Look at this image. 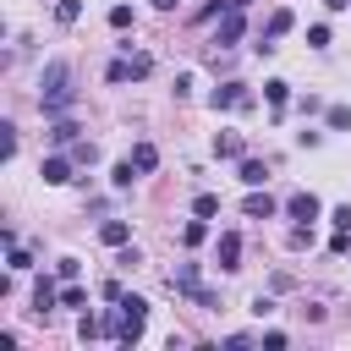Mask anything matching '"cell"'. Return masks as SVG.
<instances>
[{
  "mask_svg": "<svg viewBox=\"0 0 351 351\" xmlns=\"http://www.w3.org/2000/svg\"><path fill=\"white\" fill-rule=\"evenodd\" d=\"M77 104V88H71V66L66 60H49L44 66V77H38V110L55 121V115H66Z\"/></svg>",
  "mask_w": 351,
  "mask_h": 351,
  "instance_id": "obj_1",
  "label": "cell"
},
{
  "mask_svg": "<svg viewBox=\"0 0 351 351\" xmlns=\"http://www.w3.org/2000/svg\"><path fill=\"white\" fill-rule=\"evenodd\" d=\"M165 285H170L176 296H192L197 307H214V302H219V296H214V291H208V285L197 280V263H176V269L165 274Z\"/></svg>",
  "mask_w": 351,
  "mask_h": 351,
  "instance_id": "obj_2",
  "label": "cell"
},
{
  "mask_svg": "<svg viewBox=\"0 0 351 351\" xmlns=\"http://www.w3.org/2000/svg\"><path fill=\"white\" fill-rule=\"evenodd\" d=\"M241 33H247V22H241V11H236V5L214 16V49H230V44H236Z\"/></svg>",
  "mask_w": 351,
  "mask_h": 351,
  "instance_id": "obj_3",
  "label": "cell"
},
{
  "mask_svg": "<svg viewBox=\"0 0 351 351\" xmlns=\"http://www.w3.org/2000/svg\"><path fill=\"white\" fill-rule=\"evenodd\" d=\"M208 104H214V110H252V93H247L241 82H219V88L208 93Z\"/></svg>",
  "mask_w": 351,
  "mask_h": 351,
  "instance_id": "obj_4",
  "label": "cell"
},
{
  "mask_svg": "<svg viewBox=\"0 0 351 351\" xmlns=\"http://www.w3.org/2000/svg\"><path fill=\"white\" fill-rule=\"evenodd\" d=\"M291 27H296V16H291V11L280 5V11L269 16V27H263V38H258V55H274V38H285Z\"/></svg>",
  "mask_w": 351,
  "mask_h": 351,
  "instance_id": "obj_5",
  "label": "cell"
},
{
  "mask_svg": "<svg viewBox=\"0 0 351 351\" xmlns=\"http://www.w3.org/2000/svg\"><path fill=\"white\" fill-rule=\"evenodd\" d=\"M214 263H219L225 274H230V269H241V236H236V230H225V236H219V247H214Z\"/></svg>",
  "mask_w": 351,
  "mask_h": 351,
  "instance_id": "obj_6",
  "label": "cell"
},
{
  "mask_svg": "<svg viewBox=\"0 0 351 351\" xmlns=\"http://www.w3.org/2000/svg\"><path fill=\"white\" fill-rule=\"evenodd\" d=\"M214 159H247V143H241V132L219 126V137H214Z\"/></svg>",
  "mask_w": 351,
  "mask_h": 351,
  "instance_id": "obj_7",
  "label": "cell"
},
{
  "mask_svg": "<svg viewBox=\"0 0 351 351\" xmlns=\"http://www.w3.org/2000/svg\"><path fill=\"white\" fill-rule=\"evenodd\" d=\"M71 165H77V159H60V154H49V159L38 165V176H44L49 186H66V181H71Z\"/></svg>",
  "mask_w": 351,
  "mask_h": 351,
  "instance_id": "obj_8",
  "label": "cell"
},
{
  "mask_svg": "<svg viewBox=\"0 0 351 351\" xmlns=\"http://www.w3.org/2000/svg\"><path fill=\"white\" fill-rule=\"evenodd\" d=\"M285 214L313 225V219H318V197H313V192H291V197H285Z\"/></svg>",
  "mask_w": 351,
  "mask_h": 351,
  "instance_id": "obj_9",
  "label": "cell"
},
{
  "mask_svg": "<svg viewBox=\"0 0 351 351\" xmlns=\"http://www.w3.org/2000/svg\"><path fill=\"white\" fill-rule=\"evenodd\" d=\"M241 214H247V219H274V214H280V203H274L269 192H252V197L241 203Z\"/></svg>",
  "mask_w": 351,
  "mask_h": 351,
  "instance_id": "obj_10",
  "label": "cell"
},
{
  "mask_svg": "<svg viewBox=\"0 0 351 351\" xmlns=\"http://www.w3.org/2000/svg\"><path fill=\"white\" fill-rule=\"evenodd\" d=\"M126 236H132L126 219H104V225H99V241H104V247H126Z\"/></svg>",
  "mask_w": 351,
  "mask_h": 351,
  "instance_id": "obj_11",
  "label": "cell"
},
{
  "mask_svg": "<svg viewBox=\"0 0 351 351\" xmlns=\"http://www.w3.org/2000/svg\"><path fill=\"white\" fill-rule=\"evenodd\" d=\"M33 307H38V313L60 307V291H55V280H38V285H33Z\"/></svg>",
  "mask_w": 351,
  "mask_h": 351,
  "instance_id": "obj_12",
  "label": "cell"
},
{
  "mask_svg": "<svg viewBox=\"0 0 351 351\" xmlns=\"http://www.w3.org/2000/svg\"><path fill=\"white\" fill-rule=\"evenodd\" d=\"M263 99H269L274 110H285V99H291V82H280V77H269V82H263Z\"/></svg>",
  "mask_w": 351,
  "mask_h": 351,
  "instance_id": "obj_13",
  "label": "cell"
},
{
  "mask_svg": "<svg viewBox=\"0 0 351 351\" xmlns=\"http://www.w3.org/2000/svg\"><path fill=\"white\" fill-rule=\"evenodd\" d=\"M181 241H186V247H203V241H208V225H203V214L181 225Z\"/></svg>",
  "mask_w": 351,
  "mask_h": 351,
  "instance_id": "obj_14",
  "label": "cell"
},
{
  "mask_svg": "<svg viewBox=\"0 0 351 351\" xmlns=\"http://www.w3.org/2000/svg\"><path fill=\"white\" fill-rule=\"evenodd\" d=\"M5 263H11V274H27V269H33V258H27V247H22V241H11V247H5Z\"/></svg>",
  "mask_w": 351,
  "mask_h": 351,
  "instance_id": "obj_15",
  "label": "cell"
},
{
  "mask_svg": "<svg viewBox=\"0 0 351 351\" xmlns=\"http://www.w3.org/2000/svg\"><path fill=\"white\" fill-rule=\"evenodd\" d=\"M77 132H82V126H77V121H66V115H55V126H49V137H55V143H77Z\"/></svg>",
  "mask_w": 351,
  "mask_h": 351,
  "instance_id": "obj_16",
  "label": "cell"
},
{
  "mask_svg": "<svg viewBox=\"0 0 351 351\" xmlns=\"http://www.w3.org/2000/svg\"><path fill=\"white\" fill-rule=\"evenodd\" d=\"M132 165H137V170H154V165H159V148H154V143H137V148H132Z\"/></svg>",
  "mask_w": 351,
  "mask_h": 351,
  "instance_id": "obj_17",
  "label": "cell"
},
{
  "mask_svg": "<svg viewBox=\"0 0 351 351\" xmlns=\"http://www.w3.org/2000/svg\"><path fill=\"white\" fill-rule=\"evenodd\" d=\"M241 181H247V186H263V181H269L263 159H241Z\"/></svg>",
  "mask_w": 351,
  "mask_h": 351,
  "instance_id": "obj_18",
  "label": "cell"
},
{
  "mask_svg": "<svg viewBox=\"0 0 351 351\" xmlns=\"http://www.w3.org/2000/svg\"><path fill=\"white\" fill-rule=\"evenodd\" d=\"M137 176H143V170H137V165H132V159H121V165H115V170H110V181H115V186H132V181H137Z\"/></svg>",
  "mask_w": 351,
  "mask_h": 351,
  "instance_id": "obj_19",
  "label": "cell"
},
{
  "mask_svg": "<svg viewBox=\"0 0 351 351\" xmlns=\"http://www.w3.org/2000/svg\"><path fill=\"white\" fill-rule=\"evenodd\" d=\"M77 16H82V5H77V0H55V22H60V27H71Z\"/></svg>",
  "mask_w": 351,
  "mask_h": 351,
  "instance_id": "obj_20",
  "label": "cell"
},
{
  "mask_svg": "<svg viewBox=\"0 0 351 351\" xmlns=\"http://www.w3.org/2000/svg\"><path fill=\"white\" fill-rule=\"evenodd\" d=\"M324 121H329L335 132H351V110H346V104H329V110H324Z\"/></svg>",
  "mask_w": 351,
  "mask_h": 351,
  "instance_id": "obj_21",
  "label": "cell"
},
{
  "mask_svg": "<svg viewBox=\"0 0 351 351\" xmlns=\"http://www.w3.org/2000/svg\"><path fill=\"white\" fill-rule=\"evenodd\" d=\"M71 159H77V165H93V159H99V148H93L88 137H77V143H71Z\"/></svg>",
  "mask_w": 351,
  "mask_h": 351,
  "instance_id": "obj_22",
  "label": "cell"
},
{
  "mask_svg": "<svg viewBox=\"0 0 351 351\" xmlns=\"http://www.w3.org/2000/svg\"><path fill=\"white\" fill-rule=\"evenodd\" d=\"M82 302H88V291H82V285H71V280H66V291H60V307H82Z\"/></svg>",
  "mask_w": 351,
  "mask_h": 351,
  "instance_id": "obj_23",
  "label": "cell"
},
{
  "mask_svg": "<svg viewBox=\"0 0 351 351\" xmlns=\"http://www.w3.org/2000/svg\"><path fill=\"white\" fill-rule=\"evenodd\" d=\"M110 27L126 33V27H132V5H115V11H110Z\"/></svg>",
  "mask_w": 351,
  "mask_h": 351,
  "instance_id": "obj_24",
  "label": "cell"
},
{
  "mask_svg": "<svg viewBox=\"0 0 351 351\" xmlns=\"http://www.w3.org/2000/svg\"><path fill=\"white\" fill-rule=\"evenodd\" d=\"M192 214H203V219H208V214H219V197H214V192H203V197L192 203Z\"/></svg>",
  "mask_w": 351,
  "mask_h": 351,
  "instance_id": "obj_25",
  "label": "cell"
},
{
  "mask_svg": "<svg viewBox=\"0 0 351 351\" xmlns=\"http://www.w3.org/2000/svg\"><path fill=\"white\" fill-rule=\"evenodd\" d=\"M307 44H313V49H324V44H329V27H324V22H313V27H307Z\"/></svg>",
  "mask_w": 351,
  "mask_h": 351,
  "instance_id": "obj_26",
  "label": "cell"
},
{
  "mask_svg": "<svg viewBox=\"0 0 351 351\" xmlns=\"http://www.w3.org/2000/svg\"><path fill=\"white\" fill-rule=\"evenodd\" d=\"M0 154H5V159L16 154V126H11V121H5V137H0Z\"/></svg>",
  "mask_w": 351,
  "mask_h": 351,
  "instance_id": "obj_27",
  "label": "cell"
},
{
  "mask_svg": "<svg viewBox=\"0 0 351 351\" xmlns=\"http://www.w3.org/2000/svg\"><path fill=\"white\" fill-rule=\"evenodd\" d=\"M77 269H82L77 258H60V263H55V274H60V280H77Z\"/></svg>",
  "mask_w": 351,
  "mask_h": 351,
  "instance_id": "obj_28",
  "label": "cell"
},
{
  "mask_svg": "<svg viewBox=\"0 0 351 351\" xmlns=\"http://www.w3.org/2000/svg\"><path fill=\"white\" fill-rule=\"evenodd\" d=\"M329 219H335V230H351V203H340V208H335Z\"/></svg>",
  "mask_w": 351,
  "mask_h": 351,
  "instance_id": "obj_29",
  "label": "cell"
},
{
  "mask_svg": "<svg viewBox=\"0 0 351 351\" xmlns=\"http://www.w3.org/2000/svg\"><path fill=\"white\" fill-rule=\"evenodd\" d=\"M324 5H329V11H351V0H324Z\"/></svg>",
  "mask_w": 351,
  "mask_h": 351,
  "instance_id": "obj_30",
  "label": "cell"
},
{
  "mask_svg": "<svg viewBox=\"0 0 351 351\" xmlns=\"http://www.w3.org/2000/svg\"><path fill=\"white\" fill-rule=\"evenodd\" d=\"M154 5H159V11H176V0H154Z\"/></svg>",
  "mask_w": 351,
  "mask_h": 351,
  "instance_id": "obj_31",
  "label": "cell"
},
{
  "mask_svg": "<svg viewBox=\"0 0 351 351\" xmlns=\"http://www.w3.org/2000/svg\"><path fill=\"white\" fill-rule=\"evenodd\" d=\"M230 5H236V11H247V5H252V0H230Z\"/></svg>",
  "mask_w": 351,
  "mask_h": 351,
  "instance_id": "obj_32",
  "label": "cell"
}]
</instances>
